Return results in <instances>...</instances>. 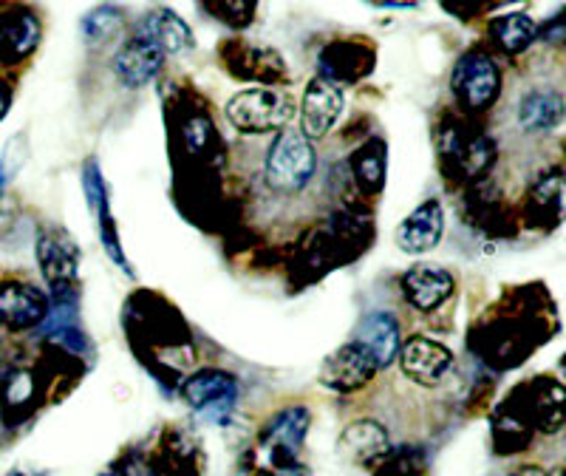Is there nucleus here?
I'll return each mask as SVG.
<instances>
[{
  "label": "nucleus",
  "mask_w": 566,
  "mask_h": 476,
  "mask_svg": "<svg viewBox=\"0 0 566 476\" xmlns=\"http://www.w3.org/2000/svg\"><path fill=\"white\" fill-rule=\"evenodd\" d=\"M34 397V377L27 369H18L3 383V403L9 408H27Z\"/></svg>",
  "instance_id": "a878e982"
},
{
  "label": "nucleus",
  "mask_w": 566,
  "mask_h": 476,
  "mask_svg": "<svg viewBox=\"0 0 566 476\" xmlns=\"http://www.w3.org/2000/svg\"><path fill=\"white\" fill-rule=\"evenodd\" d=\"M343 114V94L332 80L315 77L303 94L301 105V134L306 139H321Z\"/></svg>",
  "instance_id": "9d476101"
},
{
  "label": "nucleus",
  "mask_w": 566,
  "mask_h": 476,
  "mask_svg": "<svg viewBox=\"0 0 566 476\" xmlns=\"http://www.w3.org/2000/svg\"><path fill=\"white\" fill-rule=\"evenodd\" d=\"M377 361L374 354L363 346L360 341H352L346 346L337 349L326 363H323L321 380L323 386L332 389V392H357V389L368 386L377 374Z\"/></svg>",
  "instance_id": "6e6552de"
},
{
  "label": "nucleus",
  "mask_w": 566,
  "mask_h": 476,
  "mask_svg": "<svg viewBox=\"0 0 566 476\" xmlns=\"http://www.w3.org/2000/svg\"><path fill=\"white\" fill-rule=\"evenodd\" d=\"M354 174L366 190H380L382 176H386V159H382V148L368 142L360 154L354 156Z\"/></svg>",
  "instance_id": "393cba45"
},
{
  "label": "nucleus",
  "mask_w": 566,
  "mask_h": 476,
  "mask_svg": "<svg viewBox=\"0 0 566 476\" xmlns=\"http://www.w3.org/2000/svg\"><path fill=\"white\" fill-rule=\"evenodd\" d=\"M444 230V210L437 199L424 201L417 210L408 216L397 230V245L399 250L419 256V252H428L439 245Z\"/></svg>",
  "instance_id": "4468645a"
},
{
  "label": "nucleus",
  "mask_w": 566,
  "mask_h": 476,
  "mask_svg": "<svg viewBox=\"0 0 566 476\" xmlns=\"http://www.w3.org/2000/svg\"><path fill=\"white\" fill-rule=\"evenodd\" d=\"M123 9L119 7H97L94 12H88L83 18V38L88 45H105L111 38H114L119 29H123Z\"/></svg>",
  "instance_id": "b1692460"
},
{
  "label": "nucleus",
  "mask_w": 566,
  "mask_h": 476,
  "mask_svg": "<svg viewBox=\"0 0 566 476\" xmlns=\"http://www.w3.org/2000/svg\"><path fill=\"white\" fill-rule=\"evenodd\" d=\"M402 292L413 309L431 312L444 298H451L453 278L451 272L437 265H417L402 276Z\"/></svg>",
  "instance_id": "dca6fc26"
},
{
  "label": "nucleus",
  "mask_w": 566,
  "mask_h": 476,
  "mask_svg": "<svg viewBox=\"0 0 566 476\" xmlns=\"http://www.w3.org/2000/svg\"><path fill=\"white\" fill-rule=\"evenodd\" d=\"M357 341L374 354L377 366L386 369L391 366L394 358L399 352V327L388 312H374L366 321L360 323V332H357Z\"/></svg>",
  "instance_id": "aec40b11"
},
{
  "label": "nucleus",
  "mask_w": 566,
  "mask_h": 476,
  "mask_svg": "<svg viewBox=\"0 0 566 476\" xmlns=\"http://www.w3.org/2000/svg\"><path fill=\"white\" fill-rule=\"evenodd\" d=\"M453 94L459 105L470 114H482L499 100L502 91V71L488 52H468L453 69Z\"/></svg>",
  "instance_id": "7ed1b4c3"
},
{
  "label": "nucleus",
  "mask_w": 566,
  "mask_h": 476,
  "mask_svg": "<svg viewBox=\"0 0 566 476\" xmlns=\"http://www.w3.org/2000/svg\"><path fill=\"white\" fill-rule=\"evenodd\" d=\"M136 34L150 40L165 58L193 49V32H190L185 20L176 12H170V9H154L148 18L142 20V27Z\"/></svg>",
  "instance_id": "a211bd4d"
},
{
  "label": "nucleus",
  "mask_w": 566,
  "mask_h": 476,
  "mask_svg": "<svg viewBox=\"0 0 566 476\" xmlns=\"http://www.w3.org/2000/svg\"><path fill=\"white\" fill-rule=\"evenodd\" d=\"M495 151L493 142L484 134H476L470 128H459V125H448L442 131V162L444 168L453 176L462 179H479L484 170L490 168Z\"/></svg>",
  "instance_id": "423d86ee"
},
{
  "label": "nucleus",
  "mask_w": 566,
  "mask_h": 476,
  "mask_svg": "<svg viewBox=\"0 0 566 476\" xmlns=\"http://www.w3.org/2000/svg\"><path fill=\"white\" fill-rule=\"evenodd\" d=\"M185 400L205 420L224 423L239 400V380L221 369H201L185 383Z\"/></svg>",
  "instance_id": "39448f33"
},
{
  "label": "nucleus",
  "mask_w": 566,
  "mask_h": 476,
  "mask_svg": "<svg viewBox=\"0 0 566 476\" xmlns=\"http://www.w3.org/2000/svg\"><path fill=\"white\" fill-rule=\"evenodd\" d=\"M541 38L547 40V43H555V45H566V9L558 14V18H553L547 23V27L541 29Z\"/></svg>",
  "instance_id": "c85d7f7f"
},
{
  "label": "nucleus",
  "mask_w": 566,
  "mask_h": 476,
  "mask_svg": "<svg viewBox=\"0 0 566 476\" xmlns=\"http://www.w3.org/2000/svg\"><path fill=\"white\" fill-rule=\"evenodd\" d=\"M103 476H125V474H119V470H108V474H103Z\"/></svg>",
  "instance_id": "2f4dec72"
},
{
  "label": "nucleus",
  "mask_w": 566,
  "mask_h": 476,
  "mask_svg": "<svg viewBox=\"0 0 566 476\" xmlns=\"http://www.w3.org/2000/svg\"><path fill=\"white\" fill-rule=\"evenodd\" d=\"M252 12H255V0H224V14L232 27H247Z\"/></svg>",
  "instance_id": "cd10ccee"
},
{
  "label": "nucleus",
  "mask_w": 566,
  "mask_h": 476,
  "mask_svg": "<svg viewBox=\"0 0 566 476\" xmlns=\"http://www.w3.org/2000/svg\"><path fill=\"white\" fill-rule=\"evenodd\" d=\"M38 261L43 278L49 281L54 292L65 296L69 287L77 278L80 267V250L71 241L69 232L63 230H43L38 238Z\"/></svg>",
  "instance_id": "1a4fd4ad"
},
{
  "label": "nucleus",
  "mask_w": 566,
  "mask_h": 476,
  "mask_svg": "<svg viewBox=\"0 0 566 476\" xmlns=\"http://www.w3.org/2000/svg\"><path fill=\"white\" fill-rule=\"evenodd\" d=\"M566 103L560 91L555 89H533L522 97L518 105V123L527 134H549L564 123Z\"/></svg>",
  "instance_id": "f3484780"
},
{
  "label": "nucleus",
  "mask_w": 566,
  "mask_h": 476,
  "mask_svg": "<svg viewBox=\"0 0 566 476\" xmlns=\"http://www.w3.org/2000/svg\"><path fill=\"white\" fill-rule=\"evenodd\" d=\"M490 34H493L495 43L502 45L507 54H522L527 52L530 45H533V40L538 38V27H535L533 18L515 12V14H504V18L493 20Z\"/></svg>",
  "instance_id": "412c9836"
},
{
  "label": "nucleus",
  "mask_w": 566,
  "mask_h": 476,
  "mask_svg": "<svg viewBox=\"0 0 566 476\" xmlns=\"http://www.w3.org/2000/svg\"><path fill=\"white\" fill-rule=\"evenodd\" d=\"M258 476H310V470L301 468V465H283V468L258 470Z\"/></svg>",
  "instance_id": "c756f323"
},
{
  "label": "nucleus",
  "mask_w": 566,
  "mask_h": 476,
  "mask_svg": "<svg viewBox=\"0 0 566 476\" xmlns=\"http://www.w3.org/2000/svg\"><path fill=\"white\" fill-rule=\"evenodd\" d=\"M161 63H165V54L150 40L136 34L116 52L114 71L128 89H142V85H148L159 74Z\"/></svg>",
  "instance_id": "2eb2a0df"
},
{
  "label": "nucleus",
  "mask_w": 566,
  "mask_h": 476,
  "mask_svg": "<svg viewBox=\"0 0 566 476\" xmlns=\"http://www.w3.org/2000/svg\"><path fill=\"white\" fill-rule=\"evenodd\" d=\"M306 432H310V408H281V412L264 425L261 439H258V448L264 454V463L270 465V468L297 465V454H301Z\"/></svg>",
  "instance_id": "20e7f679"
},
{
  "label": "nucleus",
  "mask_w": 566,
  "mask_h": 476,
  "mask_svg": "<svg viewBox=\"0 0 566 476\" xmlns=\"http://www.w3.org/2000/svg\"><path fill=\"white\" fill-rule=\"evenodd\" d=\"M9 476H27V474H20V470H14V474H9Z\"/></svg>",
  "instance_id": "473e14b6"
},
{
  "label": "nucleus",
  "mask_w": 566,
  "mask_h": 476,
  "mask_svg": "<svg viewBox=\"0 0 566 476\" xmlns=\"http://www.w3.org/2000/svg\"><path fill=\"white\" fill-rule=\"evenodd\" d=\"M295 114V103L290 94L275 89L241 91L227 103V120L244 134H266L281 131Z\"/></svg>",
  "instance_id": "f03ea898"
},
{
  "label": "nucleus",
  "mask_w": 566,
  "mask_h": 476,
  "mask_svg": "<svg viewBox=\"0 0 566 476\" xmlns=\"http://www.w3.org/2000/svg\"><path fill=\"white\" fill-rule=\"evenodd\" d=\"M210 139H212V125L207 116H193V120H187L185 125L187 148L193 151V154H201V151L210 145Z\"/></svg>",
  "instance_id": "bb28decb"
},
{
  "label": "nucleus",
  "mask_w": 566,
  "mask_h": 476,
  "mask_svg": "<svg viewBox=\"0 0 566 476\" xmlns=\"http://www.w3.org/2000/svg\"><path fill=\"white\" fill-rule=\"evenodd\" d=\"M522 403L527 412H510L518 423L527 428L535 425L544 434L558 432L566 423V389L553 377H538L527 383L522 392Z\"/></svg>",
  "instance_id": "0eeeda50"
},
{
  "label": "nucleus",
  "mask_w": 566,
  "mask_h": 476,
  "mask_svg": "<svg viewBox=\"0 0 566 476\" xmlns=\"http://www.w3.org/2000/svg\"><path fill=\"white\" fill-rule=\"evenodd\" d=\"M40 43V18L27 7L9 9L0 18V60L3 63H20L38 49Z\"/></svg>",
  "instance_id": "ddd939ff"
},
{
  "label": "nucleus",
  "mask_w": 566,
  "mask_h": 476,
  "mask_svg": "<svg viewBox=\"0 0 566 476\" xmlns=\"http://www.w3.org/2000/svg\"><path fill=\"white\" fill-rule=\"evenodd\" d=\"M388 448H391L388 432L374 420H357V423L348 425L340 437V454H346L357 465L377 463V459L386 457Z\"/></svg>",
  "instance_id": "6ab92c4d"
},
{
  "label": "nucleus",
  "mask_w": 566,
  "mask_h": 476,
  "mask_svg": "<svg viewBox=\"0 0 566 476\" xmlns=\"http://www.w3.org/2000/svg\"><path fill=\"white\" fill-rule=\"evenodd\" d=\"M317 170L312 142L295 131H283L266 156V182L281 194H297L310 185Z\"/></svg>",
  "instance_id": "f257e3e1"
},
{
  "label": "nucleus",
  "mask_w": 566,
  "mask_h": 476,
  "mask_svg": "<svg viewBox=\"0 0 566 476\" xmlns=\"http://www.w3.org/2000/svg\"><path fill=\"white\" fill-rule=\"evenodd\" d=\"M368 65H371V54L352 43H335L323 52V69L332 80H357L366 74Z\"/></svg>",
  "instance_id": "4be33fe9"
},
{
  "label": "nucleus",
  "mask_w": 566,
  "mask_h": 476,
  "mask_svg": "<svg viewBox=\"0 0 566 476\" xmlns=\"http://www.w3.org/2000/svg\"><path fill=\"white\" fill-rule=\"evenodd\" d=\"M513 476H549V474H544V470H541V468H535V465H527V468L515 470Z\"/></svg>",
  "instance_id": "7c9ffc66"
},
{
  "label": "nucleus",
  "mask_w": 566,
  "mask_h": 476,
  "mask_svg": "<svg viewBox=\"0 0 566 476\" xmlns=\"http://www.w3.org/2000/svg\"><path fill=\"white\" fill-rule=\"evenodd\" d=\"M399 363H402V372L413 383H419V386H437V383L444 380V374L451 372L453 354L442 343L431 341V338H411L399 349Z\"/></svg>",
  "instance_id": "9b49d317"
},
{
  "label": "nucleus",
  "mask_w": 566,
  "mask_h": 476,
  "mask_svg": "<svg viewBox=\"0 0 566 476\" xmlns=\"http://www.w3.org/2000/svg\"><path fill=\"white\" fill-rule=\"evenodd\" d=\"M235 74H241V77H252V80H261V83H277V80L286 74V65H283V60L277 58L275 52H270V49H239V54H235Z\"/></svg>",
  "instance_id": "5701e85b"
},
{
  "label": "nucleus",
  "mask_w": 566,
  "mask_h": 476,
  "mask_svg": "<svg viewBox=\"0 0 566 476\" xmlns=\"http://www.w3.org/2000/svg\"><path fill=\"white\" fill-rule=\"evenodd\" d=\"M49 315V298L32 283L9 281L0 287V323L14 332L40 327Z\"/></svg>",
  "instance_id": "f8f14e48"
}]
</instances>
